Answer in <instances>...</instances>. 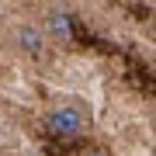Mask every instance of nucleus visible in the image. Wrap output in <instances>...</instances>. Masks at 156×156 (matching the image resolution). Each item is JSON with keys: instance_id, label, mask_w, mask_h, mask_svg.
Returning <instances> with one entry per match:
<instances>
[{"instance_id": "20e7f679", "label": "nucleus", "mask_w": 156, "mask_h": 156, "mask_svg": "<svg viewBox=\"0 0 156 156\" xmlns=\"http://www.w3.org/2000/svg\"><path fill=\"white\" fill-rule=\"evenodd\" d=\"M83 156H111V153H108V149H101V146H94V149H87Z\"/></svg>"}, {"instance_id": "7ed1b4c3", "label": "nucleus", "mask_w": 156, "mask_h": 156, "mask_svg": "<svg viewBox=\"0 0 156 156\" xmlns=\"http://www.w3.org/2000/svg\"><path fill=\"white\" fill-rule=\"evenodd\" d=\"M42 31L45 38H56V42H69L73 38V17L66 11H49L42 21Z\"/></svg>"}, {"instance_id": "f257e3e1", "label": "nucleus", "mask_w": 156, "mask_h": 156, "mask_svg": "<svg viewBox=\"0 0 156 156\" xmlns=\"http://www.w3.org/2000/svg\"><path fill=\"white\" fill-rule=\"evenodd\" d=\"M45 128L56 139H80L87 132V115L76 104H56L45 111Z\"/></svg>"}, {"instance_id": "f03ea898", "label": "nucleus", "mask_w": 156, "mask_h": 156, "mask_svg": "<svg viewBox=\"0 0 156 156\" xmlns=\"http://www.w3.org/2000/svg\"><path fill=\"white\" fill-rule=\"evenodd\" d=\"M45 31H42V24H31V21H21L14 28V45L24 52V56H31V59H38L45 56Z\"/></svg>"}]
</instances>
